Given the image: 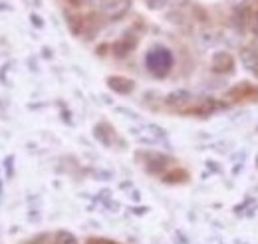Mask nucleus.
I'll use <instances>...</instances> for the list:
<instances>
[{"mask_svg": "<svg viewBox=\"0 0 258 244\" xmlns=\"http://www.w3.org/2000/svg\"><path fill=\"white\" fill-rule=\"evenodd\" d=\"M107 84H109V88H111L113 92H117V93H129L133 90V82L127 80V78H119V76L109 78Z\"/></svg>", "mask_w": 258, "mask_h": 244, "instance_id": "39448f33", "label": "nucleus"}, {"mask_svg": "<svg viewBox=\"0 0 258 244\" xmlns=\"http://www.w3.org/2000/svg\"><path fill=\"white\" fill-rule=\"evenodd\" d=\"M169 2H171V4H177V6H179V4H185L187 0H169Z\"/></svg>", "mask_w": 258, "mask_h": 244, "instance_id": "1a4fd4ad", "label": "nucleus"}, {"mask_svg": "<svg viewBox=\"0 0 258 244\" xmlns=\"http://www.w3.org/2000/svg\"><path fill=\"white\" fill-rule=\"evenodd\" d=\"M189 97H191L189 92H185V90H177V92H173L169 97H167V103H169V105H181V103H185Z\"/></svg>", "mask_w": 258, "mask_h": 244, "instance_id": "423d86ee", "label": "nucleus"}, {"mask_svg": "<svg viewBox=\"0 0 258 244\" xmlns=\"http://www.w3.org/2000/svg\"><path fill=\"white\" fill-rule=\"evenodd\" d=\"M230 2H234V4H242L244 0H230Z\"/></svg>", "mask_w": 258, "mask_h": 244, "instance_id": "9d476101", "label": "nucleus"}, {"mask_svg": "<svg viewBox=\"0 0 258 244\" xmlns=\"http://www.w3.org/2000/svg\"><path fill=\"white\" fill-rule=\"evenodd\" d=\"M56 244H78V238L68 230H60L56 234Z\"/></svg>", "mask_w": 258, "mask_h": 244, "instance_id": "0eeeda50", "label": "nucleus"}, {"mask_svg": "<svg viewBox=\"0 0 258 244\" xmlns=\"http://www.w3.org/2000/svg\"><path fill=\"white\" fill-rule=\"evenodd\" d=\"M248 26H250V30H252V34H256L258 36V10L250 16V20H248Z\"/></svg>", "mask_w": 258, "mask_h": 244, "instance_id": "6e6552de", "label": "nucleus"}, {"mask_svg": "<svg viewBox=\"0 0 258 244\" xmlns=\"http://www.w3.org/2000/svg\"><path fill=\"white\" fill-rule=\"evenodd\" d=\"M213 68L217 70V72H230L232 68H234V58L228 54V52H219V54H215V58H213Z\"/></svg>", "mask_w": 258, "mask_h": 244, "instance_id": "7ed1b4c3", "label": "nucleus"}, {"mask_svg": "<svg viewBox=\"0 0 258 244\" xmlns=\"http://www.w3.org/2000/svg\"><path fill=\"white\" fill-rule=\"evenodd\" d=\"M145 64H147V68H149L153 74L165 76V74L171 70V66H173V56H171V52L165 50V48H155V50H151V52L147 54Z\"/></svg>", "mask_w": 258, "mask_h": 244, "instance_id": "f257e3e1", "label": "nucleus"}, {"mask_svg": "<svg viewBox=\"0 0 258 244\" xmlns=\"http://www.w3.org/2000/svg\"><path fill=\"white\" fill-rule=\"evenodd\" d=\"M240 60H242V66H244L248 72H252L258 78V52L246 48V50L240 52Z\"/></svg>", "mask_w": 258, "mask_h": 244, "instance_id": "20e7f679", "label": "nucleus"}, {"mask_svg": "<svg viewBox=\"0 0 258 244\" xmlns=\"http://www.w3.org/2000/svg\"><path fill=\"white\" fill-rule=\"evenodd\" d=\"M129 4H131L129 0H111V2H107V4L103 6V14H105L107 18H111V20L121 18L129 10Z\"/></svg>", "mask_w": 258, "mask_h": 244, "instance_id": "f03ea898", "label": "nucleus"}]
</instances>
